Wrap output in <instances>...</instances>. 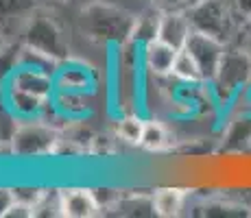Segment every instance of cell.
I'll use <instances>...</instances> for the list:
<instances>
[{"mask_svg":"<svg viewBox=\"0 0 251 218\" xmlns=\"http://www.w3.org/2000/svg\"><path fill=\"white\" fill-rule=\"evenodd\" d=\"M55 90H68V92H85V94H94L99 87V72L90 64L81 59H70L66 57L59 61L55 72Z\"/></svg>","mask_w":251,"mask_h":218,"instance_id":"cell-7","label":"cell"},{"mask_svg":"<svg viewBox=\"0 0 251 218\" xmlns=\"http://www.w3.org/2000/svg\"><path fill=\"white\" fill-rule=\"evenodd\" d=\"M114 210L120 216H155V205H153V194L142 196V194H129L120 196Z\"/></svg>","mask_w":251,"mask_h":218,"instance_id":"cell-21","label":"cell"},{"mask_svg":"<svg viewBox=\"0 0 251 218\" xmlns=\"http://www.w3.org/2000/svg\"><path fill=\"white\" fill-rule=\"evenodd\" d=\"M37 9V0H0V33L7 24L26 22Z\"/></svg>","mask_w":251,"mask_h":218,"instance_id":"cell-17","label":"cell"},{"mask_svg":"<svg viewBox=\"0 0 251 218\" xmlns=\"http://www.w3.org/2000/svg\"><path fill=\"white\" fill-rule=\"evenodd\" d=\"M251 85V57L243 46L225 48V55L214 79L207 83L212 98L219 105H229Z\"/></svg>","mask_w":251,"mask_h":218,"instance_id":"cell-2","label":"cell"},{"mask_svg":"<svg viewBox=\"0 0 251 218\" xmlns=\"http://www.w3.org/2000/svg\"><path fill=\"white\" fill-rule=\"evenodd\" d=\"M240 46L247 50V55L251 57V20H249V24H247V31H245V37H243V44Z\"/></svg>","mask_w":251,"mask_h":218,"instance_id":"cell-30","label":"cell"},{"mask_svg":"<svg viewBox=\"0 0 251 218\" xmlns=\"http://www.w3.org/2000/svg\"><path fill=\"white\" fill-rule=\"evenodd\" d=\"M20 35H22L20 42L24 46H31L35 50L46 52L52 59L64 61L68 57V40H66L61 26L57 24L55 18L40 11V9H35L31 13V18L22 26Z\"/></svg>","mask_w":251,"mask_h":218,"instance_id":"cell-3","label":"cell"},{"mask_svg":"<svg viewBox=\"0 0 251 218\" xmlns=\"http://www.w3.org/2000/svg\"><path fill=\"white\" fill-rule=\"evenodd\" d=\"M57 66H59V61L52 59L50 55H46V52L35 50V48L24 46L22 44V48H20V68H33V70H42V72H48V74L55 76Z\"/></svg>","mask_w":251,"mask_h":218,"instance_id":"cell-23","label":"cell"},{"mask_svg":"<svg viewBox=\"0 0 251 218\" xmlns=\"http://www.w3.org/2000/svg\"><path fill=\"white\" fill-rule=\"evenodd\" d=\"M61 140L59 131L46 122V120H22L16 138L11 142L13 157H44V155L57 153Z\"/></svg>","mask_w":251,"mask_h":218,"instance_id":"cell-4","label":"cell"},{"mask_svg":"<svg viewBox=\"0 0 251 218\" xmlns=\"http://www.w3.org/2000/svg\"><path fill=\"white\" fill-rule=\"evenodd\" d=\"M11 87H18L22 92H28V94H35V96H42V98H52L55 94V79L52 74L48 72H42V70H33V68H20L13 72V76L9 79Z\"/></svg>","mask_w":251,"mask_h":218,"instance_id":"cell-12","label":"cell"},{"mask_svg":"<svg viewBox=\"0 0 251 218\" xmlns=\"http://www.w3.org/2000/svg\"><path fill=\"white\" fill-rule=\"evenodd\" d=\"M4 44H7V42H4V40H2V33H0V48H2V46H4Z\"/></svg>","mask_w":251,"mask_h":218,"instance_id":"cell-33","label":"cell"},{"mask_svg":"<svg viewBox=\"0 0 251 218\" xmlns=\"http://www.w3.org/2000/svg\"><path fill=\"white\" fill-rule=\"evenodd\" d=\"M61 196V214L66 218H92L100 214V207L94 198L92 188H64Z\"/></svg>","mask_w":251,"mask_h":218,"instance_id":"cell-10","label":"cell"},{"mask_svg":"<svg viewBox=\"0 0 251 218\" xmlns=\"http://www.w3.org/2000/svg\"><path fill=\"white\" fill-rule=\"evenodd\" d=\"M177 52H179L177 48L168 46V44L162 40L149 42L147 46H142V70L147 72L149 76H155V79L171 76L173 66H175V59H177Z\"/></svg>","mask_w":251,"mask_h":218,"instance_id":"cell-8","label":"cell"},{"mask_svg":"<svg viewBox=\"0 0 251 218\" xmlns=\"http://www.w3.org/2000/svg\"><path fill=\"white\" fill-rule=\"evenodd\" d=\"M20 124L22 120L7 105V100L2 96V87H0V148H4L7 153H11V142L16 138Z\"/></svg>","mask_w":251,"mask_h":218,"instance_id":"cell-18","label":"cell"},{"mask_svg":"<svg viewBox=\"0 0 251 218\" xmlns=\"http://www.w3.org/2000/svg\"><path fill=\"white\" fill-rule=\"evenodd\" d=\"M2 96H4L9 107L13 109V114H16L20 120H37L46 114L48 107H50V100L48 98L28 94V92H22V90L11 87V85L2 87Z\"/></svg>","mask_w":251,"mask_h":218,"instance_id":"cell-9","label":"cell"},{"mask_svg":"<svg viewBox=\"0 0 251 218\" xmlns=\"http://www.w3.org/2000/svg\"><path fill=\"white\" fill-rule=\"evenodd\" d=\"M205 216H243L247 212H243L245 207L240 205H227V203H205L203 207Z\"/></svg>","mask_w":251,"mask_h":218,"instance_id":"cell-26","label":"cell"},{"mask_svg":"<svg viewBox=\"0 0 251 218\" xmlns=\"http://www.w3.org/2000/svg\"><path fill=\"white\" fill-rule=\"evenodd\" d=\"M171 76H175V79L181 81V83H207L203 79V74H201L199 66H197V61L192 59L183 48L177 52V59H175V66H173Z\"/></svg>","mask_w":251,"mask_h":218,"instance_id":"cell-22","label":"cell"},{"mask_svg":"<svg viewBox=\"0 0 251 218\" xmlns=\"http://www.w3.org/2000/svg\"><path fill=\"white\" fill-rule=\"evenodd\" d=\"M13 194H16V201L22 203L26 207H35L37 203L44 198L46 194V188H40V186H16L13 188Z\"/></svg>","mask_w":251,"mask_h":218,"instance_id":"cell-25","label":"cell"},{"mask_svg":"<svg viewBox=\"0 0 251 218\" xmlns=\"http://www.w3.org/2000/svg\"><path fill=\"white\" fill-rule=\"evenodd\" d=\"M225 48H227L225 42L219 40V37L207 35V33H201V31H192L190 35H188L183 50L197 61L203 79L210 83V81L214 79L219 66H221V59H223V55H225Z\"/></svg>","mask_w":251,"mask_h":218,"instance_id":"cell-6","label":"cell"},{"mask_svg":"<svg viewBox=\"0 0 251 218\" xmlns=\"http://www.w3.org/2000/svg\"><path fill=\"white\" fill-rule=\"evenodd\" d=\"M157 4L160 11H183L188 9V2L186 0H153Z\"/></svg>","mask_w":251,"mask_h":218,"instance_id":"cell-28","label":"cell"},{"mask_svg":"<svg viewBox=\"0 0 251 218\" xmlns=\"http://www.w3.org/2000/svg\"><path fill=\"white\" fill-rule=\"evenodd\" d=\"M192 33L190 20H188L186 9L183 11H162V22H160V35L157 40L166 42L168 46L181 50L186 46L188 35Z\"/></svg>","mask_w":251,"mask_h":218,"instance_id":"cell-13","label":"cell"},{"mask_svg":"<svg viewBox=\"0 0 251 218\" xmlns=\"http://www.w3.org/2000/svg\"><path fill=\"white\" fill-rule=\"evenodd\" d=\"M136 16L109 2L96 0L81 9L79 26L90 42L105 44V46H120L131 40Z\"/></svg>","mask_w":251,"mask_h":218,"instance_id":"cell-1","label":"cell"},{"mask_svg":"<svg viewBox=\"0 0 251 218\" xmlns=\"http://www.w3.org/2000/svg\"><path fill=\"white\" fill-rule=\"evenodd\" d=\"M16 205V194L13 188H2L0 186V218H7L9 210Z\"/></svg>","mask_w":251,"mask_h":218,"instance_id":"cell-27","label":"cell"},{"mask_svg":"<svg viewBox=\"0 0 251 218\" xmlns=\"http://www.w3.org/2000/svg\"><path fill=\"white\" fill-rule=\"evenodd\" d=\"M192 31L227 40L231 33V9L225 0H201L186 9Z\"/></svg>","mask_w":251,"mask_h":218,"instance_id":"cell-5","label":"cell"},{"mask_svg":"<svg viewBox=\"0 0 251 218\" xmlns=\"http://www.w3.org/2000/svg\"><path fill=\"white\" fill-rule=\"evenodd\" d=\"M251 144V114L240 111L229 122L227 131L223 133V148L227 151H243Z\"/></svg>","mask_w":251,"mask_h":218,"instance_id":"cell-16","label":"cell"},{"mask_svg":"<svg viewBox=\"0 0 251 218\" xmlns=\"http://www.w3.org/2000/svg\"><path fill=\"white\" fill-rule=\"evenodd\" d=\"M234 9L240 18L251 20V0H234Z\"/></svg>","mask_w":251,"mask_h":218,"instance_id":"cell-29","label":"cell"},{"mask_svg":"<svg viewBox=\"0 0 251 218\" xmlns=\"http://www.w3.org/2000/svg\"><path fill=\"white\" fill-rule=\"evenodd\" d=\"M160 22H162V11L160 9H149V11L136 16L131 31V42H136L140 48L147 46L149 42H155L160 35Z\"/></svg>","mask_w":251,"mask_h":218,"instance_id":"cell-15","label":"cell"},{"mask_svg":"<svg viewBox=\"0 0 251 218\" xmlns=\"http://www.w3.org/2000/svg\"><path fill=\"white\" fill-rule=\"evenodd\" d=\"M144 124H147V120L140 118L136 111H127V114H120L118 122H116V133L120 140L129 144H142Z\"/></svg>","mask_w":251,"mask_h":218,"instance_id":"cell-20","label":"cell"},{"mask_svg":"<svg viewBox=\"0 0 251 218\" xmlns=\"http://www.w3.org/2000/svg\"><path fill=\"white\" fill-rule=\"evenodd\" d=\"M66 2H70V4H75V7L83 9V7H88V4H92V2H96V0H66Z\"/></svg>","mask_w":251,"mask_h":218,"instance_id":"cell-31","label":"cell"},{"mask_svg":"<svg viewBox=\"0 0 251 218\" xmlns=\"http://www.w3.org/2000/svg\"><path fill=\"white\" fill-rule=\"evenodd\" d=\"M48 2H66V0H48Z\"/></svg>","mask_w":251,"mask_h":218,"instance_id":"cell-34","label":"cell"},{"mask_svg":"<svg viewBox=\"0 0 251 218\" xmlns=\"http://www.w3.org/2000/svg\"><path fill=\"white\" fill-rule=\"evenodd\" d=\"M153 205H155V216H181V210L186 207V192L181 188H160L153 192Z\"/></svg>","mask_w":251,"mask_h":218,"instance_id":"cell-14","label":"cell"},{"mask_svg":"<svg viewBox=\"0 0 251 218\" xmlns=\"http://www.w3.org/2000/svg\"><path fill=\"white\" fill-rule=\"evenodd\" d=\"M92 96L94 94H85V92L55 90L50 103L66 120H70V122H83V120L92 114V109H94Z\"/></svg>","mask_w":251,"mask_h":218,"instance_id":"cell-11","label":"cell"},{"mask_svg":"<svg viewBox=\"0 0 251 218\" xmlns=\"http://www.w3.org/2000/svg\"><path fill=\"white\" fill-rule=\"evenodd\" d=\"M171 131L166 129V124L151 118L144 124V135L140 146L149 148V151H166V148H171Z\"/></svg>","mask_w":251,"mask_h":218,"instance_id":"cell-19","label":"cell"},{"mask_svg":"<svg viewBox=\"0 0 251 218\" xmlns=\"http://www.w3.org/2000/svg\"><path fill=\"white\" fill-rule=\"evenodd\" d=\"M20 48L22 42H7L0 48V87L9 83V79L20 66Z\"/></svg>","mask_w":251,"mask_h":218,"instance_id":"cell-24","label":"cell"},{"mask_svg":"<svg viewBox=\"0 0 251 218\" xmlns=\"http://www.w3.org/2000/svg\"><path fill=\"white\" fill-rule=\"evenodd\" d=\"M188 2V7H190V4H197V2H201V0H186Z\"/></svg>","mask_w":251,"mask_h":218,"instance_id":"cell-32","label":"cell"}]
</instances>
